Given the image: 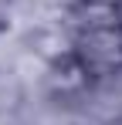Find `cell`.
<instances>
[{
  "label": "cell",
  "instance_id": "6da1fadb",
  "mask_svg": "<svg viewBox=\"0 0 122 125\" xmlns=\"http://www.w3.org/2000/svg\"><path fill=\"white\" fill-rule=\"evenodd\" d=\"M71 64L78 68L81 81H95L122 68V24H92L71 34Z\"/></svg>",
  "mask_w": 122,
  "mask_h": 125
},
{
  "label": "cell",
  "instance_id": "7a4b0ae2",
  "mask_svg": "<svg viewBox=\"0 0 122 125\" xmlns=\"http://www.w3.org/2000/svg\"><path fill=\"white\" fill-rule=\"evenodd\" d=\"M10 24V0H0V31H7Z\"/></svg>",
  "mask_w": 122,
  "mask_h": 125
},
{
  "label": "cell",
  "instance_id": "3957f363",
  "mask_svg": "<svg viewBox=\"0 0 122 125\" xmlns=\"http://www.w3.org/2000/svg\"><path fill=\"white\" fill-rule=\"evenodd\" d=\"M88 3H102V7H115L119 0H88Z\"/></svg>",
  "mask_w": 122,
  "mask_h": 125
},
{
  "label": "cell",
  "instance_id": "277c9868",
  "mask_svg": "<svg viewBox=\"0 0 122 125\" xmlns=\"http://www.w3.org/2000/svg\"><path fill=\"white\" fill-rule=\"evenodd\" d=\"M115 17H119V24H122V0L115 3Z\"/></svg>",
  "mask_w": 122,
  "mask_h": 125
}]
</instances>
